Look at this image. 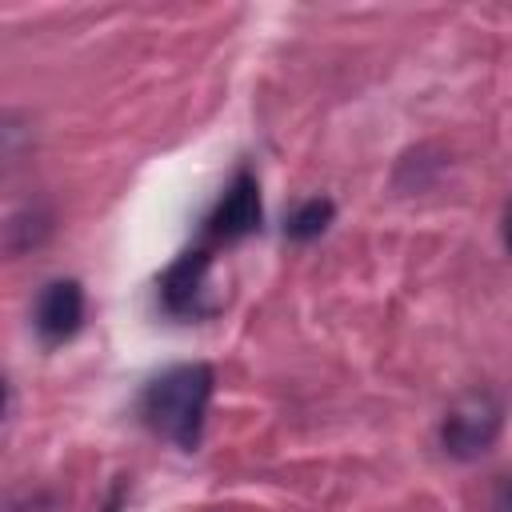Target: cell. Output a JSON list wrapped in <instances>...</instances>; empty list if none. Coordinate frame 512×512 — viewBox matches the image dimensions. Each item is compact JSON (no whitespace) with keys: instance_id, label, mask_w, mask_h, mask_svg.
Here are the masks:
<instances>
[{"instance_id":"6da1fadb","label":"cell","mask_w":512,"mask_h":512,"mask_svg":"<svg viewBox=\"0 0 512 512\" xmlns=\"http://www.w3.org/2000/svg\"><path fill=\"white\" fill-rule=\"evenodd\" d=\"M216 392V372L204 360L192 364H176L160 376H152L140 392V416L144 424L176 444L180 452H196L204 440V420H208V404Z\"/></svg>"},{"instance_id":"5b68a950","label":"cell","mask_w":512,"mask_h":512,"mask_svg":"<svg viewBox=\"0 0 512 512\" xmlns=\"http://www.w3.org/2000/svg\"><path fill=\"white\" fill-rule=\"evenodd\" d=\"M84 288L80 280H48L36 296V308H32V328L40 336L44 348H56L64 340H72L84 324Z\"/></svg>"},{"instance_id":"ba28073f","label":"cell","mask_w":512,"mask_h":512,"mask_svg":"<svg viewBox=\"0 0 512 512\" xmlns=\"http://www.w3.org/2000/svg\"><path fill=\"white\" fill-rule=\"evenodd\" d=\"M504 248H508V256H512V204L504 208Z\"/></svg>"},{"instance_id":"8992f818","label":"cell","mask_w":512,"mask_h":512,"mask_svg":"<svg viewBox=\"0 0 512 512\" xmlns=\"http://www.w3.org/2000/svg\"><path fill=\"white\" fill-rule=\"evenodd\" d=\"M332 216H336V204H332L328 196H312V200H304V204L288 216L284 232H288L296 244H308V240H316V236L332 224Z\"/></svg>"},{"instance_id":"277c9868","label":"cell","mask_w":512,"mask_h":512,"mask_svg":"<svg viewBox=\"0 0 512 512\" xmlns=\"http://www.w3.org/2000/svg\"><path fill=\"white\" fill-rule=\"evenodd\" d=\"M208 268H212V248L196 244L180 252L168 272L160 276V308L176 320H200L216 304H208Z\"/></svg>"},{"instance_id":"7a4b0ae2","label":"cell","mask_w":512,"mask_h":512,"mask_svg":"<svg viewBox=\"0 0 512 512\" xmlns=\"http://www.w3.org/2000/svg\"><path fill=\"white\" fill-rule=\"evenodd\" d=\"M504 428V404L492 388H472L456 396V404L440 420V448L452 460H476L484 456Z\"/></svg>"},{"instance_id":"52a82bcc","label":"cell","mask_w":512,"mask_h":512,"mask_svg":"<svg viewBox=\"0 0 512 512\" xmlns=\"http://www.w3.org/2000/svg\"><path fill=\"white\" fill-rule=\"evenodd\" d=\"M492 512H512V476L504 480V488L496 492V508Z\"/></svg>"},{"instance_id":"3957f363","label":"cell","mask_w":512,"mask_h":512,"mask_svg":"<svg viewBox=\"0 0 512 512\" xmlns=\"http://www.w3.org/2000/svg\"><path fill=\"white\" fill-rule=\"evenodd\" d=\"M260 184H256V172L248 164L236 168V176L228 180V188L220 192V200L212 204V212L204 216V244L216 248V244H232V240H244L260 228Z\"/></svg>"}]
</instances>
